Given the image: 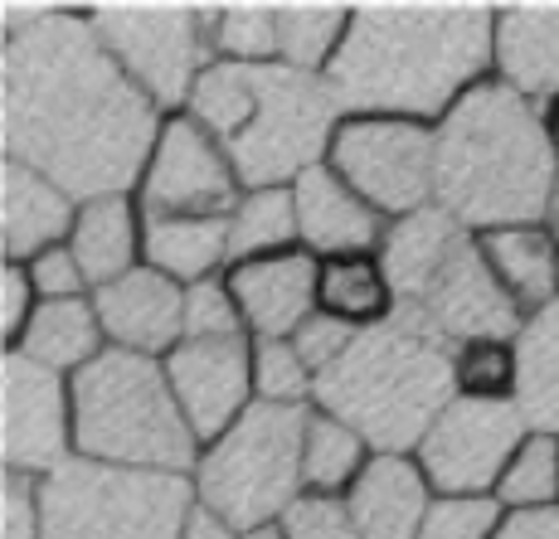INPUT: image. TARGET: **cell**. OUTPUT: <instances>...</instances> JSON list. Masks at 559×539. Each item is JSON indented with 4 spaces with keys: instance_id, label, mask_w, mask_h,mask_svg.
<instances>
[{
    "instance_id": "obj_37",
    "label": "cell",
    "mask_w": 559,
    "mask_h": 539,
    "mask_svg": "<svg viewBox=\"0 0 559 539\" xmlns=\"http://www.w3.org/2000/svg\"><path fill=\"white\" fill-rule=\"evenodd\" d=\"M0 539H45V505L35 477L0 471Z\"/></svg>"
},
{
    "instance_id": "obj_21",
    "label": "cell",
    "mask_w": 559,
    "mask_h": 539,
    "mask_svg": "<svg viewBox=\"0 0 559 539\" xmlns=\"http://www.w3.org/2000/svg\"><path fill=\"white\" fill-rule=\"evenodd\" d=\"M433 495L438 491L428 487L424 467L414 457L374 452V462L360 471V481L341 501H346V515L360 530V539H418Z\"/></svg>"
},
{
    "instance_id": "obj_44",
    "label": "cell",
    "mask_w": 559,
    "mask_h": 539,
    "mask_svg": "<svg viewBox=\"0 0 559 539\" xmlns=\"http://www.w3.org/2000/svg\"><path fill=\"white\" fill-rule=\"evenodd\" d=\"M180 539H243V530H234L224 515H214L210 505H190L186 515V530H180Z\"/></svg>"
},
{
    "instance_id": "obj_11",
    "label": "cell",
    "mask_w": 559,
    "mask_h": 539,
    "mask_svg": "<svg viewBox=\"0 0 559 539\" xmlns=\"http://www.w3.org/2000/svg\"><path fill=\"white\" fill-rule=\"evenodd\" d=\"M326 166L380 219H408V214L428 209L438 190L433 127L404 122V117H341Z\"/></svg>"
},
{
    "instance_id": "obj_38",
    "label": "cell",
    "mask_w": 559,
    "mask_h": 539,
    "mask_svg": "<svg viewBox=\"0 0 559 539\" xmlns=\"http://www.w3.org/2000/svg\"><path fill=\"white\" fill-rule=\"evenodd\" d=\"M356 336H360L356 326H346L341 316H331V311L317 307V311H311V316L302 321V326H297L293 345L302 350V360L311 364V370H317V380H321V374H326L331 364H336L341 355L350 350V345H356Z\"/></svg>"
},
{
    "instance_id": "obj_33",
    "label": "cell",
    "mask_w": 559,
    "mask_h": 539,
    "mask_svg": "<svg viewBox=\"0 0 559 539\" xmlns=\"http://www.w3.org/2000/svg\"><path fill=\"white\" fill-rule=\"evenodd\" d=\"M214 59L277 63V5H210Z\"/></svg>"
},
{
    "instance_id": "obj_28",
    "label": "cell",
    "mask_w": 559,
    "mask_h": 539,
    "mask_svg": "<svg viewBox=\"0 0 559 539\" xmlns=\"http://www.w3.org/2000/svg\"><path fill=\"white\" fill-rule=\"evenodd\" d=\"M374 462V447L350 423L311 408L302 433V487L307 495H331L341 501L360 481V471Z\"/></svg>"
},
{
    "instance_id": "obj_9",
    "label": "cell",
    "mask_w": 559,
    "mask_h": 539,
    "mask_svg": "<svg viewBox=\"0 0 559 539\" xmlns=\"http://www.w3.org/2000/svg\"><path fill=\"white\" fill-rule=\"evenodd\" d=\"M341 117L346 112H341L336 93L321 73L287 69V63H258L249 122L224 151H229L243 190L293 185L311 166H326Z\"/></svg>"
},
{
    "instance_id": "obj_17",
    "label": "cell",
    "mask_w": 559,
    "mask_h": 539,
    "mask_svg": "<svg viewBox=\"0 0 559 539\" xmlns=\"http://www.w3.org/2000/svg\"><path fill=\"white\" fill-rule=\"evenodd\" d=\"M98 307L107 350H132L166 360L180 340H186V287L170 283L156 267H132L127 277L107 283L93 292Z\"/></svg>"
},
{
    "instance_id": "obj_2",
    "label": "cell",
    "mask_w": 559,
    "mask_h": 539,
    "mask_svg": "<svg viewBox=\"0 0 559 539\" xmlns=\"http://www.w3.org/2000/svg\"><path fill=\"white\" fill-rule=\"evenodd\" d=\"M497 5H356L326 83L346 117L438 127L491 79Z\"/></svg>"
},
{
    "instance_id": "obj_13",
    "label": "cell",
    "mask_w": 559,
    "mask_h": 539,
    "mask_svg": "<svg viewBox=\"0 0 559 539\" xmlns=\"http://www.w3.org/2000/svg\"><path fill=\"white\" fill-rule=\"evenodd\" d=\"M243 200V180L229 151L214 142L190 112H170L160 127L152 160L136 185V204L146 219L160 214H195V219H224Z\"/></svg>"
},
{
    "instance_id": "obj_30",
    "label": "cell",
    "mask_w": 559,
    "mask_h": 539,
    "mask_svg": "<svg viewBox=\"0 0 559 539\" xmlns=\"http://www.w3.org/2000/svg\"><path fill=\"white\" fill-rule=\"evenodd\" d=\"M229 243H234V263H239V257H263V253L302 248L293 185L243 190V200L234 204V214H229Z\"/></svg>"
},
{
    "instance_id": "obj_26",
    "label": "cell",
    "mask_w": 559,
    "mask_h": 539,
    "mask_svg": "<svg viewBox=\"0 0 559 539\" xmlns=\"http://www.w3.org/2000/svg\"><path fill=\"white\" fill-rule=\"evenodd\" d=\"M317 307L341 316L346 326L370 331L380 321H390L400 311V301H394V287H390L380 253H350V257H326L321 263Z\"/></svg>"
},
{
    "instance_id": "obj_14",
    "label": "cell",
    "mask_w": 559,
    "mask_h": 539,
    "mask_svg": "<svg viewBox=\"0 0 559 539\" xmlns=\"http://www.w3.org/2000/svg\"><path fill=\"white\" fill-rule=\"evenodd\" d=\"M5 423H0V471L45 481L73 462V380L5 350Z\"/></svg>"
},
{
    "instance_id": "obj_4",
    "label": "cell",
    "mask_w": 559,
    "mask_h": 539,
    "mask_svg": "<svg viewBox=\"0 0 559 539\" xmlns=\"http://www.w3.org/2000/svg\"><path fill=\"white\" fill-rule=\"evenodd\" d=\"M453 398V345L424 321L394 311L390 321L360 331L356 345L321 374L311 408L350 423L374 452L414 457Z\"/></svg>"
},
{
    "instance_id": "obj_43",
    "label": "cell",
    "mask_w": 559,
    "mask_h": 539,
    "mask_svg": "<svg viewBox=\"0 0 559 539\" xmlns=\"http://www.w3.org/2000/svg\"><path fill=\"white\" fill-rule=\"evenodd\" d=\"M53 10H59V5H35V0H5V5H0V45H5V39L29 35L35 25H45Z\"/></svg>"
},
{
    "instance_id": "obj_3",
    "label": "cell",
    "mask_w": 559,
    "mask_h": 539,
    "mask_svg": "<svg viewBox=\"0 0 559 539\" xmlns=\"http://www.w3.org/2000/svg\"><path fill=\"white\" fill-rule=\"evenodd\" d=\"M438 190L433 204L462 229L491 233L511 224H545L559 180L545 107L525 103L507 83L487 79L433 127Z\"/></svg>"
},
{
    "instance_id": "obj_22",
    "label": "cell",
    "mask_w": 559,
    "mask_h": 539,
    "mask_svg": "<svg viewBox=\"0 0 559 539\" xmlns=\"http://www.w3.org/2000/svg\"><path fill=\"white\" fill-rule=\"evenodd\" d=\"M69 248L79 257V267L88 273L93 292L117 283V277H127L132 267H142L146 263V214L136 204V195L79 200Z\"/></svg>"
},
{
    "instance_id": "obj_42",
    "label": "cell",
    "mask_w": 559,
    "mask_h": 539,
    "mask_svg": "<svg viewBox=\"0 0 559 539\" xmlns=\"http://www.w3.org/2000/svg\"><path fill=\"white\" fill-rule=\"evenodd\" d=\"M491 539H559V511H531V515H501Z\"/></svg>"
},
{
    "instance_id": "obj_40",
    "label": "cell",
    "mask_w": 559,
    "mask_h": 539,
    "mask_svg": "<svg viewBox=\"0 0 559 539\" xmlns=\"http://www.w3.org/2000/svg\"><path fill=\"white\" fill-rule=\"evenodd\" d=\"M39 287L29 277L25 263H0V336H5V350L25 336V326L39 311Z\"/></svg>"
},
{
    "instance_id": "obj_36",
    "label": "cell",
    "mask_w": 559,
    "mask_h": 539,
    "mask_svg": "<svg viewBox=\"0 0 559 539\" xmlns=\"http://www.w3.org/2000/svg\"><path fill=\"white\" fill-rule=\"evenodd\" d=\"M501 515L507 511L491 495H433L418 539H491Z\"/></svg>"
},
{
    "instance_id": "obj_39",
    "label": "cell",
    "mask_w": 559,
    "mask_h": 539,
    "mask_svg": "<svg viewBox=\"0 0 559 539\" xmlns=\"http://www.w3.org/2000/svg\"><path fill=\"white\" fill-rule=\"evenodd\" d=\"M277 530L287 539H360L346 515V501H331V495H302Z\"/></svg>"
},
{
    "instance_id": "obj_34",
    "label": "cell",
    "mask_w": 559,
    "mask_h": 539,
    "mask_svg": "<svg viewBox=\"0 0 559 539\" xmlns=\"http://www.w3.org/2000/svg\"><path fill=\"white\" fill-rule=\"evenodd\" d=\"M253 394L273 408L317 404V370L302 360L293 340H253Z\"/></svg>"
},
{
    "instance_id": "obj_45",
    "label": "cell",
    "mask_w": 559,
    "mask_h": 539,
    "mask_svg": "<svg viewBox=\"0 0 559 539\" xmlns=\"http://www.w3.org/2000/svg\"><path fill=\"white\" fill-rule=\"evenodd\" d=\"M545 229L559 239V180H555V190H550V204H545Z\"/></svg>"
},
{
    "instance_id": "obj_41",
    "label": "cell",
    "mask_w": 559,
    "mask_h": 539,
    "mask_svg": "<svg viewBox=\"0 0 559 539\" xmlns=\"http://www.w3.org/2000/svg\"><path fill=\"white\" fill-rule=\"evenodd\" d=\"M25 267H29V277H35V287H39V297H45V301L93 297L88 273L79 267V257H73V248H69V243H59V248H49V253L29 257Z\"/></svg>"
},
{
    "instance_id": "obj_19",
    "label": "cell",
    "mask_w": 559,
    "mask_h": 539,
    "mask_svg": "<svg viewBox=\"0 0 559 539\" xmlns=\"http://www.w3.org/2000/svg\"><path fill=\"white\" fill-rule=\"evenodd\" d=\"M79 200L49 176L0 156V253L5 263H29L49 248L69 243Z\"/></svg>"
},
{
    "instance_id": "obj_18",
    "label": "cell",
    "mask_w": 559,
    "mask_h": 539,
    "mask_svg": "<svg viewBox=\"0 0 559 539\" xmlns=\"http://www.w3.org/2000/svg\"><path fill=\"white\" fill-rule=\"evenodd\" d=\"M293 200H297L302 248L317 253L321 263L350 253H380L384 233H390V219H380L331 166H311L307 176H297Z\"/></svg>"
},
{
    "instance_id": "obj_31",
    "label": "cell",
    "mask_w": 559,
    "mask_h": 539,
    "mask_svg": "<svg viewBox=\"0 0 559 539\" xmlns=\"http://www.w3.org/2000/svg\"><path fill=\"white\" fill-rule=\"evenodd\" d=\"M491 501L507 515H531V511H559V433H540L531 428V438L515 447L507 477Z\"/></svg>"
},
{
    "instance_id": "obj_46",
    "label": "cell",
    "mask_w": 559,
    "mask_h": 539,
    "mask_svg": "<svg viewBox=\"0 0 559 539\" xmlns=\"http://www.w3.org/2000/svg\"><path fill=\"white\" fill-rule=\"evenodd\" d=\"M545 122H550V142H555V151H559V103L545 107Z\"/></svg>"
},
{
    "instance_id": "obj_35",
    "label": "cell",
    "mask_w": 559,
    "mask_h": 539,
    "mask_svg": "<svg viewBox=\"0 0 559 539\" xmlns=\"http://www.w3.org/2000/svg\"><path fill=\"white\" fill-rule=\"evenodd\" d=\"M239 336H249V326H243V311L224 277L186 287V340H239Z\"/></svg>"
},
{
    "instance_id": "obj_15",
    "label": "cell",
    "mask_w": 559,
    "mask_h": 539,
    "mask_svg": "<svg viewBox=\"0 0 559 539\" xmlns=\"http://www.w3.org/2000/svg\"><path fill=\"white\" fill-rule=\"evenodd\" d=\"M166 380L186 414L190 433L204 447L219 433H229L243 414L258 404L253 394V340H180L166 355Z\"/></svg>"
},
{
    "instance_id": "obj_32",
    "label": "cell",
    "mask_w": 559,
    "mask_h": 539,
    "mask_svg": "<svg viewBox=\"0 0 559 539\" xmlns=\"http://www.w3.org/2000/svg\"><path fill=\"white\" fill-rule=\"evenodd\" d=\"M521 384V355L515 336H487V340H462L453 345V390L457 398H491L507 404Z\"/></svg>"
},
{
    "instance_id": "obj_16",
    "label": "cell",
    "mask_w": 559,
    "mask_h": 539,
    "mask_svg": "<svg viewBox=\"0 0 559 539\" xmlns=\"http://www.w3.org/2000/svg\"><path fill=\"white\" fill-rule=\"evenodd\" d=\"M234 301L243 311V326L253 340H293L297 326L317 311V283H321V257L307 248H287V253L239 257L224 273Z\"/></svg>"
},
{
    "instance_id": "obj_27",
    "label": "cell",
    "mask_w": 559,
    "mask_h": 539,
    "mask_svg": "<svg viewBox=\"0 0 559 539\" xmlns=\"http://www.w3.org/2000/svg\"><path fill=\"white\" fill-rule=\"evenodd\" d=\"M515 355H521L515 404H521L525 423L540 428V433H559V301L525 316L521 336H515Z\"/></svg>"
},
{
    "instance_id": "obj_25",
    "label": "cell",
    "mask_w": 559,
    "mask_h": 539,
    "mask_svg": "<svg viewBox=\"0 0 559 539\" xmlns=\"http://www.w3.org/2000/svg\"><path fill=\"white\" fill-rule=\"evenodd\" d=\"M10 350L29 355L35 364H45L53 374H79L88 370L93 360L107 350V336H103V321H98V307L93 297H73V301H39L35 321L25 326Z\"/></svg>"
},
{
    "instance_id": "obj_24",
    "label": "cell",
    "mask_w": 559,
    "mask_h": 539,
    "mask_svg": "<svg viewBox=\"0 0 559 539\" xmlns=\"http://www.w3.org/2000/svg\"><path fill=\"white\" fill-rule=\"evenodd\" d=\"M234 263L229 214L224 219H195V214H160L146 219V267L166 273L170 283L195 287L224 277Z\"/></svg>"
},
{
    "instance_id": "obj_12",
    "label": "cell",
    "mask_w": 559,
    "mask_h": 539,
    "mask_svg": "<svg viewBox=\"0 0 559 539\" xmlns=\"http://www.w3.org/2000/svg\"><path fill=\"white\" fill-rule=\"evenodd\" d=\"M531 438L521 404L453 398L418 442L414 462L438 495H497L515 447Z\"/></svg>"
},
{
    "instance_id": "obj_29",
    "label": "cell",
    "mask_w": 559,
    "mask_h": 539,
    "mask_svg": "<svg viewBox=\"0 0 559 539\" xmlns=\"http://www.w3.org/2000/svg\"><path fill=\"white\" fill-rule=\"evenodd\" d=\"M350 10L356 5H302V0L277 5V63L326 79V69L346 45Z\"/></svg>"
},
{
    "instance_id": "obj_1",
    "label": "cell",
    "mask_w": 559,
    "mask_h": 539,
    "mask_svg": "<svg viewBox=\"0 0 559 539\" xmlns=\"http://www.w3.org/2000/svg\"><path fill=\"white\" fill-rule=\"evenodd\" d=\"M160 127L166 112L107 53L88 5H59L0 45V156L73 200L136 195Z\"/></svg>"
},
{
    "instance_id": "obj_20",
    "label": "cell",
    "mask_w": 559,
    "mask_h": 539,
    "mask_svg": "<svg viewBox=\"0 0 559 539\" xmlns=\"http://www.w3.org/2000/svg\"><path fill=\"white\" fill-rule=\"evenodd\" d=\"M491 79L525 103H559V5H497Z\"/></svg>"
},
{
    "instance_id": "obj_10",
    "label": "cell",
    "mask_w": 559,
    "mask_h": 539,
    "mask_svg": "<svg viewBox=\"0 0 559 539\" xmlns=\"http://www.w3.org/2000/svg\"><path fill=\"white\" fill-rule=\"evenodd\" d=\"M88 20L160 112H186L200 73L214 63L210 5H88Z\"/></svg>"
},
{
    "instance_id": "obj_7",
    "label": "cell",
    "mask_w": 559,
    "mask_h": 539,
    "mask_svg": "<svg viewBox=\"0 0 559 539\" xmlns=\"http://www.w3.org/2000/svg\"><path fill=\"white\" fill-rule=\"evenodd\" d=\"M307 414L311 408L253 404L229 433L204 442L195 471H190L195 501L210 505L214 515H224L243 535L283 525L287 511L307 495L302 487Z\"/></svg>"
},
{
    "instance_id": "obj_8",
    "label": "cell",
    "mask_w": 559,
    "mask_h": 539,
    "mask_svg": "<svg viewBox=\"0 0 559 539\" xmlns=\"http://www.w3.org/2000/svg\"><path fill=\"white\" fill-rule=\"evenodd\" d=\"M45 539H180L195 505L190 477L73 457L39 481Z\"/></svg>"
},
{
    "instance_id": "obj_47",
    "label": "cell",
    "mask_w": 559,
    "mask_h": 539,
    "mask_svg": "<svg viewBox=\"0 0 559 539\" xmlns=\"http://www.w3.org/2000/svg\"><path fill=\"white\" fill-rule=\"evenodd\" d=\"M243 539H287V535L273 525V530H253V535H243Z\"/></svg>"
},
{
    "instance_id": "obj_5",
    "label": "cell",
    "mask_w": 559,
    "mask_h": 539,
    "mask_svg": "<svg viewBox=\"0 0 559 539\" xmlns=\"http://www.w3.org/2000/svg\"><path fill=\"white\" fill-rule=\"evenodd\" d=\"M380 263L390 273L394 301H400L404 316L424 321L448 345L521 336L525 316L491 277L477 233L462 229L438 204L390 224L380 243Z\"/></svg>"
},
{
    "instance_id": "obj_6",
    "label": "cell",
    "mask_w": 559,
    "mask_h": 539,
    "mask_svg": "<svg viewBox=\"0 0 559 539\" xmlns=\"http://www.w3.org/2000/svg\"><path fill=\"white\" fill-rule=\"evenodd\" d=\"M73 452L107 467L190 477L200 442L170 394L166 364L152 355L103 350L73 374Z\"/></svg>"
},
{
    "instance_id": "obj_23",
    "label": "cell",
    "mask_w": 559,
    "mask_h": 539,
    "mask_svg": "<svg viewBox=\"0 0 559 539\" xmlns=\"http://www.w3.org/2000/svg\"><path fill=\"white\" fill-rule=\"evenodd\" d=\"M477 248L501 292L521 307V316H535L559 301V239L545 224H511V229L477 233Z\"/></svg>"
}]
</instances>
